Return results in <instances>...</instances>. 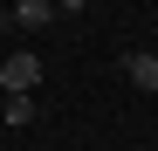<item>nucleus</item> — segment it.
<instances>
[{
  "label": "nucleus",
  "mask_w": 158,
  "mask_h": 151,
  "mask_svg": "<svg viewBox=\"0 0 158 151\" xmlns=\"http://www.w3.org/2000/svg\"><path fill=\"white\" fill-rule=\"evenodd\" d=\"M0 117H7V124H28V117H35V96H7V110H0Z\"/></svg>",
  "instance_id": "nucleus-4"
},
{
  "label": "nucleus",
  "mask_w": 158,
  "mask_h": 151,
  "mask_svg": "<svg viewBox=\"0 0 158 151\" xmlns=\"http://www.w3.org/2000/svg\"><path fill=\"white\" fill-rule=\"evenodd\" d=\"M48 7H55V14H83V0H48Z\"/></svg>",
  "instance_id": "nucleus-5"
},
{
  "label": "nucleus",
  "mask_w": 158,
  "mask_h": 151,
  "mask_svg": "<svg viewBox=\"0 0 158 151\" xmlns=\"http://www.w3.org/2000/svg\"><path fill=\"white\" fill-rule=\"evenodd\" d=\"M124 83L144 89V96H158V55H131V62H124Z\"/></svg>",
  "instance_id": "nucleus-2"
},
{
  "label": "nucleus",
  "mask_w": 158,
  "mask_h": 151,
  "mask_svg": "<svg viewBox=\"0 0 158 151\" xmlns=\"http://www.w3.org/2000/svg\"><path fill=\"white\" fill-rule=\"evenodd\" d=\"M48 21H55L48 0H14V28H48Z\"/></svg>",
  "instance_id": "nucleus-3"
},
{
  "label": "nucleus",
  "mask_w": 158,
  "mask_h": 151,
  "mask_svg": "<svg viewBox=\"0 0 158 151\" xmlns=\"http://www.w3.org/2000/svg\"><path fill=\"white\" fill-rule=\"evenodd\" d=\"M35 83H41V55L21 48V55L0 62V89H7V96H35Z\"/></svg>",
  "instance_id": "nucleus-1"
}]
</instances>
